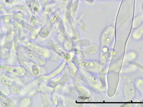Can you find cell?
<instances>
[{
	"instance_id": "cell-1",
	"label": "cell",
	"mask_w": 143,
	"mask_h": 107,
	"mask_svg": "<svg viewBox=\"0 0 143 107\" xmlns=\"http://www.w3.org/2000/svg\"><path fill=\"white\" fill-rule=\"evenodd\" d=\"M1 67L5 68V70L8 72H11L13 74L20 75L23 73V68L20 67H13V66H1Z\"/></svg>"
},
{
	"instance_id": "cell-2",
	"label": "cell",
	"mask_w": 143,
	"mask_h": 107,
	"mask_svg": "<svg viewBox=\"0 0 143 107\" xmlns=\"http://www.w3.org/2000/svg\"><path fill=\"white\" fill-rule=\"evenodd\" d=\"M12 0H6V1L7 2H10V1H11Z\"/></svg>"
}]
</instances>
